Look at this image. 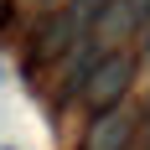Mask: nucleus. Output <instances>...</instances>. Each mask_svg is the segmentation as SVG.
I'll return each mask as SVG.
<instances>
[{
    "label": "nucleus",
    "mask_w": 150,
    "mask_h": 150,
    "mask_svg": "<svg viewBox=\"0 0 150 150\" xmlns=\"http://www.w3.org/2000/svg\"><path fill=\"white\" fill-rule=\"evenodd\" d=\"M129 83H135V52H109V57L93 62L88 83H83V98L104 114V109H119V98L129 93Z\"/></svg>",
    "instance_id": "f257e3e1"
},
{
    "label": "nucleus",
    "mask_w": 150,
    "mask_h": 150,
    "mask_svg": "<svg viewBox=\"0 0 150 150\" xmlns=\"http://www.w3.org/2000/svg\"><path fill=\"white\" fill-rule=\"evenodd\" d=\"M83 42V31H78V21H73V11H57V16H47L42 26H36V36H31V67H42V62H57V57H67L73 47Z\"/></svg>",
    "instance_id": "f03ea898"
},
{
    "label": "nucleus",
    "mask_w": 150,
    "mask_h": 150,
    "mask_svg": "<svg viewBox=\"0 0 150 150\" xmlns=\"http://www.w3.org/2000/svg\"><path fill=\"white\" fill-rule=\"evenodd\" d=\"M129 135H135V119L124 109H104L83 135V150H129Z\"/></svg>",
    "instance_id": "7ed1b4c3"
},
{
    "label": "nucleus",
    "mask_w": 150,
    "mask_h": 150,
    "mask_svg": "<svg viewBox=\"0 0 150 150\" xmlns=\"http://www.w3.org/2000/svg\"><path fill=\"white\" fill-rule=\"evenodd\" d=\"M145 57H150V42H145Z\"/></svg>",
    "instance_id": "20e7f679"
},
{
    "label": "nucleus",
    "mask_w": 150,
    "mask_h": 150,
    "mask_svg": "<svg viewBox=\"0 0 150 150\" xmlns=\"http://www.w3.org/2000/svg\"><path fill=\"white\" fill-rule=\"evenodd\" d=\"M145 150H150V135H145Z\"/></svg>",
    "instance_id": "39448f33"
}]
</instances>
